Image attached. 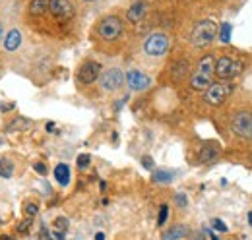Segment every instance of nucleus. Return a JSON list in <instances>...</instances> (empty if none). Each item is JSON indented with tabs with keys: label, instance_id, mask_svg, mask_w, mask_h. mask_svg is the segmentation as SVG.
Here are the masks:
<instances>
[{
	"label": "nucleus",
	"instance_id": "obj_39",
	"mask_svg": "<svg viewBox=\"0 0 252 240\" xmlns=\"http://www.w3.org/2000/svg\"><path fill=\"white\" fill-rule=\"evenodd\" d=\"M2 144H4V140H2V138H0V148H2Z\"/></svg>",
	"mask_w": 252,
	"mask_h": 240
},
{
	"label": "nucleus",
	"instance_id": "obj_26",
	"mask_svg": "<svg viewBox=\"0 0 252 240\" xmlns=\"http://www.w3.org/2000/svg\"><path fill=\"white\" fill-rule=\"evenodd\" d=\"M24 124H30V122H28L26 119H16L12 124H8V126H6V130H8V132H16V130H20Z\"/></svg>",
	"mask_w": 252,
	"mask_h": 240
},
{
	"label": "nucleus",
	"instance_id": "obj_23",
	"mask_svg": "<svg viewBox=\"0 0 252 240\" xmlns=\"http://www.w3.org/2000/svg\"><path fill=\"white\" fill-rule=\"evenodd\" d=\"M24 213H26V217L33 219V217L39 213V204H35V202H28V204L24 206Z\"/></svg>",
	"mask_w": 252,
	"mask_h": 240
},
{
	"label": "nucleus",
	"instance_id": "obj_33",
	"mask_svg": "<svg viewBox=\"0 0 252 240\" xmlns=\"http://www.w3.org/2000/svg\"><path fill=\"white\" fill-rule=\"evenodd\" d=\"M4 35H6V30H4V20L0 18V47H2V41H4Z\"/></svg>",
	"mask_w": 252,
	"mask_h": 240
},
{
	"label": "nucleus",
	"instance_id": "obj_42",
	"mask_svg": "<svg viewBox=\"0 0 252 240\" xmlns=\"http://www.w3.org/2000/svg\"><path fill=\"white\" fill-rule=\"evenodd\" d=\"M0 225H2V219H0Z\"/></svg>",
	"mask_w": 252,
	"mask_h": 240
},
{
	"label": "nucleus",
	"instance_id": "obj_35",
	"mask_svg": "<svg viewBox=\"0 0 252 240\" xmlns=\"http://www.w3.org/2000/svg\"><path fill=\"white\" fill-rule=\"evenodd\" d=\"M53 130H55V122H49L47 124V132H53Z\"/></svg>",
	"mask_w": 252,
	"mask_h": 240
},
{
	"label": "nucleus",
	"instance_id": "obj_9",
	"mask_svg": "<svg viewBox=\"0 0 252 240\" xmlns=\"http://www.w3.org/2000/svg\"><path fill=\"white\" fill-rule=\"evenodd\" d=\"M125 78H126V86H128V90L130 91L142 93V91H146L152 88V78H150L146 72L138 70V68H130V70L125 74Z\"/></svg>",
	"mask_w": 252,
	"mask_h": 240
},
{
	"label": "nucleus",
	"instance_id": "obj_21",
	"mask_svg": "<svg viewBox=\"0 0 252 240\" xmlns=\"http://www.w3.org/2000/svg\"><path fill=\"white\" fill-rule=\"evenodd\" d=\"M231 31H233L231 24H221V30H220V33H218L221 43H229V41H231Z\"/></svg>",
	"mask_w": 252,
	"mask_h": 240
},
{
	"label": "nucleus",
	"instance_id": "obj_4",
	"mask_svg": "<svg viewBox=\"0 0 252 240\" xmlns=\"http://www.w3.org/2000/svg\"><path fill=\"white\" fill-rule=\"evenodd\" d=\"M218 24L214 20H202L198 22L192 31H190V43L198 49H204V47H210L216 39H218Z\"/></svg>",
	"mask_w": 252,
	"mask_h": 240
},
{
	"label": "nucleus",
	"instance_id": "obj_18",
	"mask_svg": "<svg viewBox=\"0 0 252 240\" xmlns=\"http://www.w3.org/2000/svg\"><path fill=\"white\" fill-rule=\"evenodd\" d=\"M189 70H190L189 62L187 60H179V62H175V66L171 70V76H173L175 82H183L189 76Z\"/></svg>",
	"mask_w": 252,
	"mask_h": 240
},
{
	"label": "nucleus",
	"instance_id": "obj_41",
	"mask_svg": "<svg viewBox=\"0 0 252 240\" xmlns=\"http://www.w3.org/2000/svg\"><path fill=\"white\" fill-rule=\"evenodd\" d=\"M0 74H2V66H0Z\"/></svg>",
	"mask_w": 252,
	"mask_h": 240
},
{
	"label": "nucleus",
	"instance_id": "obj_27",
	"mask_svg": "<svg viewBox=\"0 0 252 240\" xmlns=\"http://www.w3.org/2000/svg\"><path fill=\"white\" fill-rule=\"evenodd\" d=\"M175 202H177V206H179V208H187V206H189V200H187V194H183V192H179V194H175Z\"/></svg>",
	"mask_w": 252,
	"mask_h": 240
},
{
	"label": "nucleus",
	"instance_id": "obj_14",
	"mask_svg": "<svg viewBox=\"0 0 252 240\" xmlns=\"http://www.w3.org/2000/svg\"><path fill=\"white\" fill-rule=\"evenodd\" d=\"M220 153H221L220 146L210 142V144H206V146L200 150V153H198V159H200V163H202V165H212L214 161H218Z\"/></svg>",
	"mask_w": 252,
	"mask_h": 240
},
{
	"label": "nucleus",
	"instance_id": "obj_17",
	"mask_svg": "<svg viewBox=\"0 0 252 240\" xmlns=\"http://www.w3.org/2000/svg\"><path fill=\"white\" fill-rule=\"evenodd\" d=\"M53 175H55V179H57V182H59L61 186H68V184H70L72 173H70V167H68L66 163H59V165L55 167Z\"/></svg>",
	"mask_w": 252,
	"mask_h": 240
},
{
	"label": "nucleus",
	"instance_id": "obj_43",
	"mask_svg": "<svg viewBox=\"0 0 252 240\" xmlns=\"http://www.w3.org/2000/svg\"><path fill=\"white\" fill-rule=\"evenodd\" d=\"M49 240H53V239H49Z\"/></svg>",
	"mask_w": 252,
	"mask_h": 240
},
{
	"label": "nucleus",
	"instance_id": "obj_40",
	"mask_svg": "<svg viewBox=\"0 0 252 240\" xmlns=\"http://www.w3.org/2000/svg\"><path fill=\"white\" fill-rule=\"evenodd\" d=\"M82 2H94V0H82Z\"/></svg>",
	"mask_w": 252,
	"mask_h": 240
},
{
	"label": "nucleus",
	"instance_id": "obj_8",
	"mask_svg": "<svg viewBox=\"0 0 252 240\" xmlns=\"http://www.w3.org/2000/svg\"><path fill=\"white\" fill-rule=\"evenodd\" d=\"M233 93V86L231 84H225V82H214L208 90L204 91V101L210 105V107H221L227 97Z\"/></svg>",
	"mask_w": 252,
	"mask_h": 240
},
{
	"label": "nucleus",
	"instance_id": "obj_36",
	"mask_svg": "<svg viewBox=\"0 0 252 240\" xmlns=\"http://www.w3.org/2000/svg\"><path fill=\"white\" fill-rule=\"evenodd\" d=\"M95 240H105V233H97V235H95Z\"/></svg>",
	"mask_w": 252,
	"mask_h": 240
},
{
	"label": "nucleus",
	"instance_id": "obj_38",
	"mask_svg": "<svg viewBox=\"0 0 252 240\" xmlns=\"http://www.w3.org/2000/svg\"><path fill=\"white\" fill-rule=\"evenodd\" d=\"M192 240H204V237H196V239H192Z\"/></svg>",
	"mask_w": 252,
	"mask_h": 240
},
{
	"label": "nucleus",
	"instance_id": "obj_6",
	"mask_svg": "<svg viewBox=\"0 0 252 240\" xmlns=\"http://www.w3.org/2000/svg\"><path fill=\"white\" fill-rule=\"evenodd\" d=\"M125 84H126L125 72H123L121 68H117V66L103 70V72H101V76H99V86H101V90L105 91V93L121 91Z\"/></svg>",
	"mask_w": 252,
	"mask_h": 240
},
{
	"label": "nucleus",
	"instance_id": "obj_25",
	"mask_svg": "<svg viewBox=\"0 0 252 240\" xmlns=\"http://www.w3.org/2000/svg\"><path fill=\"white\" fill-rule=\"evenodd\" d=\"M53 227H55L57 231L64 233V231L68 229V219H66V217H57V219L53 221Z\"/></svg>",
	"mask_w": 252,
	"mask_h": 240
},
{
	"label": "nucleus",
	"instance_id": "obj_34",
	"mask_svg": "<svg viewBox=\"0 0 252 240\" xmlns=\"http://www.w3.org/2000/svg\"><path fill=\"white\" fill-rule=\"evenodd\" d=\"M55 239H57V240H64V233L57 231V233H55Z\"/></svg>",
	"mask_w": 252,
	"mask_h": 240
},
{
	"label": "nucleus",
	"instance_id": "obj_28",
	"mask_svg": "<svg viewBox=\"0 0 252 240\" xmlns=\"http://www.w3.org/2000/svg\"><path fill=\"white\" fill-rule=\"evenodd\" d=\"M33 171H35V173H39L41 177H45V175H47V165H45V163H41V161H37V163H33Z\"/></svg>",
	"mask_w": 252,
	"mask_h": 240
},
{
	"label": "nucleus",
	"instance_id": "obj_31",
	"mask_svg": "<svg viewBox=\"0 0 252 240\" xmlns=\"http://www.w3.org/2000/svg\"><path fill=\"white\" fill-rule=\"evenodd\" d=\"M142 167H144V169H148V171H152V169L156 167V163H154V159H152V157H148V155H146V157H142Z\"/></svg>",
	"mask_w": 252,
	"mask_h": 240
},
{
	"label": "nucleus",
	"instance_id": "obj_1",
	"mask_svg": "<svg viewBox=\"0 0 252 240\" xmlns=\"http://www.w3.org/2000/svg\"><path fill=\"white\" fill-rule=\"evenodd\" d=\"M216 60H218V57L212 55V53L204 55L202 59L198 60L194 72L190 74V80H189L190 90L202 91V93H204V91L214 84V76H216Z\"/></svg>",
	"mask_w": 252,
	"mask_h": 240
},
{
	"label": "nucleus",
	"instance_id": "obj_16",
	"mask_svg": "<svg viewBox=\"0 0 252 240\" xmlns=\"http://www.w3.org/2000/svg\"><path fill=\"white\" fill-rule=\"evenodd\" d=\"M49 4L51 0H30L28 4V14L33 16V18H41L49 12Z\"/></svg>",
	"mask_w": 252,
	"mask_h": 240
},
{
	"label": "nucleus",
	"instance_id": "obj_24",
	"mask_svg": "<svg viewBox=\"0 0 252 240\" xmlns=\"http://www.w3.org/2000/svg\"><path fill=\"white\" fill-rule=\"evenodd\" d=\"M76 163H78V169H88L90 163H92V157H90L88 153H82V155H78Z\"/></svg>",
	"mask_w": 252,
	"mask_h": 240
},
{
	"label": "nucleus",
	"instance_id": "obj_12",
	"mask_svg": "<svg viewBox=\"0 0 252 240\" xmlns=\"http://www.w3.org/2000/svg\"><path fill=\"white\" fill-rule=\"evenodd\" d=\"M49 14L57 20H68V18L74 16V6H72L70 0H51Z\"/></svg>",
	"mask_w": 252,
	"mask_h": 240
},
{
	"label": "nucleus",
	"instance_id": "obj_11",
	"mask_svg": "<svg viewBox=\"0 0 252 240\" xmlns=\"http://www.w3.org/2000/svg\"><path fill=\"white\" fill-rule=\"evenodd\" d=\"M150 12V2L148 0H134L128 10H126V20L130 24H140Z\"/></svg>",
	"mask_w": 252,
	"mask_h": 240
},
{
	"label": "nucleus",
	"instance_id": "obj_30",
	"mask_svg": "<svg viewBox=\"0 0 252 240\" xmlns=\"http://www.w3.org/2000/svg\"><path fill=\"white\" fill-rule=\"evenodd\" d=\"M212 225H214V229H216V231H220V233H227V225H225L221 219H214V221H212Z\"/></svg>",
	"mask_w": 252,
	"mask_h": 240
},
{
	"label": "nucleus",
	"instance_id": "obj_3",
	"mask_svg": "<svg viewBox=\"0 0 252 240\" xmlns=\"http://www.w3.org/2000/svg\"><path fill=\"white\" fill-rule=\"evenodd\" d=\"M125 31V22L121 16H115V14H109L105 18H101L95 26V33L101 41H107V43H113L117 39H121Z\"/></svg>",
	"mask_w": 252,
	"mask_h": 240
},
{
	"label": "nucleus",
	"instance_id": "obj_32",
	"mask_svg": "<svg viewBox=\"0 0 252 240\" xmlns=\"http://www.w3.org/2000/svg\"><path fill=\"white\" fill-rule=\"evenodd\" d=\"M14 109H16V103H4V101L0 103V111H2V113H10V111H14Z\"/></svg>",
	"mask_w": 252,
	"mask_h": 240
},
{
	"label": "nucleus",
	"instance_id": "obj_10",
	"mask_svg": "<svg viewBox=\"0 0 252 240\" xmlns=\"http://www.w3.org/2000/svg\"><path fill=\"white\" fill-rule=\"evenodd\" d=\"M101 72H103V68H101V64H99L97 60H86V62L78 68V74H76L78 84H82V86L94 84V82L99 80Z\"/></svg>",
	"mask_w": 252,
	"mask_h": 240
},
{
	"label": "nucleus",
	"instance_id": "obj_15",
	"mask_svg": "<svg viewBox=\"0 0 252 240\" xmlns=\"http://www.w3.org/2000/svg\"><path fill=\"white\" fill-rule=\"evenodd\" d=\"M187 235H189V227L183 225V223H179V225L169 227V229L161 235V240H181V239H185Z\"/></svg>",
	"mask_w": 252,
	"mask_h": 240
},
{
	"label": "nucleus",
	"instance_id": "obj_22",
	"mask_svg": "<svg viewBox=\"0 0 252 240\" xmlns=\"http://www.w3.org/2000/svg\"><path fill=\"white\" fill-rule=\"evenodd\" d=\"M167 219H169V206H161L159 208V215H158V227H165V223H167Z\"/></svg>",
	"mask_w": 252,
	"mask_h": 240
},
{
	"label": "nucleus",
	"instance_id": "obj_5",
	"mask_svg": "<svg viewBox=\"0 0 252 240\" xmlns=\"http://www.w3.org/2000/svg\"><path fill=\"white\" fill-rule=\"evenodd\" d=\"M231 132L245 140V142H252V111L251 109H243L237 111L231 117Z\"/></svg>",
	"mask_w": 252,
	"mask_h": 240
},
{
	"label": "nucleus",
	"instance_id": "obj_20",
	"mask_svg": "<svg viewBox=\"0 0 252 240\" xmlns=\"http://www.w3.org/2000/svg\"><path fill=\"white\" fill-rule=\"evenodd\" d=\"M12 175H14V163H12V159L2 157L0 159V179H12Z\"/></svg>",
	"mask_w": 252,
	"mask_h": 240
},
{
	"label": "nucleus",
	"instance_id": "obj_19",
	"mask_svg": "<svg viewBox=\"0 0 252 240\" xmlns=\"http://www.w3.org/2000/svg\"><path fill=\"white\" fill-rule=\"evenodd\" d=\"M173 173L171 171H167V169H158V171H154L152 173V182H156V184H171L173 182Z\"/></svg>",
	"mask_w": 252,
	"mask_h": 240
},
{
	"label": "nucleus",
	"instance_id": "obj_2",
	"mask_svg": "<svg viewBox=\"0 0 252 240\" xmlns=\"http://www.w3.org/2000/svg\"><path fill=\"white\" fill-rule=\"evenodd\" d=\"M142 51L148 59H163L171 51V37L165 31H154L144 39Z\"/></svg>",
	"mask_w": 252,
	"mask_h": 240
},
{
	"label": "nucleus",
	"instance_id": "obj_37",
	"mask_svg": "<svg viewBox=\"0 0 252 240\" xmlns=\"http://www.w3.org/2000/svg\"><path fill=\"white\" fill-rule=\"evenodd\" d=\"M249 223H251V227H252V211L249 213Z\"/></svg>",
	"mask_w": 252,
	"mask_h": 240
},
{
	"label": "nucleus",
	"instance_id": "obj_13",
	"mask_svg": "<svg viewBox=\"0 0 252 240\" xmlns=\"http://www.w3.org/2000/svg\"><path fill=\"white\" fill-rule=\"evenodd\" d=\"M24 43V33L20 28H10L4 35V41H2V47L6 53H16Z\"/></svg>",
	"mask_w": 252,
	"mask_h": 240
},
{
	"label": "nucleus",
	"instance_id": "obj_7",
	"mask_svg": "<svg viewBox=\"0 0 252 240\" xmlns=\"http://www.w3.org/2000/svg\"><path fill=\"white\" fill-rule=\"evenodd\" d=\"M243 64L241 60H237L231 55H221L216 60V78L220 82H227V80H233L239 72H241Z\"/></svg>",
	"mask_w": 252,
	"mask_h": 240
},
{
	"label": "nucleus",
	"instance_id": "obj_29",
	"mask_svg": "<svg viewBox=\"0 0 252 240\" xmlns=\"http://www.w3.org/2000/svg\"><path fill=\"white\" fill-rule=\"evenodd\" d=\"M30 229H32V219H30V217H28L26 221H22V223L18 225V231H20L22 235H26V233H28Z\"/></svg>",
	"mask_w": 252,
	"mask_h": 240
}]
</instances>
